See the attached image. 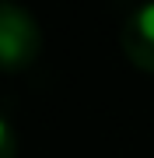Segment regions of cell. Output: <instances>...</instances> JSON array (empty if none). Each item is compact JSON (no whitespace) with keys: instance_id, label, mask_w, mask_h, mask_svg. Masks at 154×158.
<instances>
[{"instance_id":"6da1fadb","label":"cell","mask_w":154,"mask_h":158,"mask_svg":"<svg viewBox=\"0 0 154 158\" xmlns=\"http://www.w3.org/2000/svg\"><path fill=\"white\" fill-rule=\"evenodd\" d=\"M42 53V28L25 7L0 0V70H21Z\"/></svg>"},{"instance_id":"7a4b0ae2","label":"cell","mask_w":154,"mask_h":158,"mask_svg":"<svg viewBox=\"0 0 154 158\" xmlns=\"http://www.w3.org/2000/svg\"><path fill=\"white\" fill-rule=\"evenodd\" d=\"M119 46L130 63H137L140 70H154V4L137 7L123 21Z\"/></svg>"},{"instance_id":"3957f363","label":"cell","mask_w":154,"mask_h":158,"mask_svg":"<svg viewBox=\"0 0 154 158\" xmlns=\"http://www.w3.org/2000/svg\"><path fill=\"white\" fill-rule=\"evenodd\" d=\"M0 158H18V134L4 116H0Z\"/></svg>"}]
</instances>
